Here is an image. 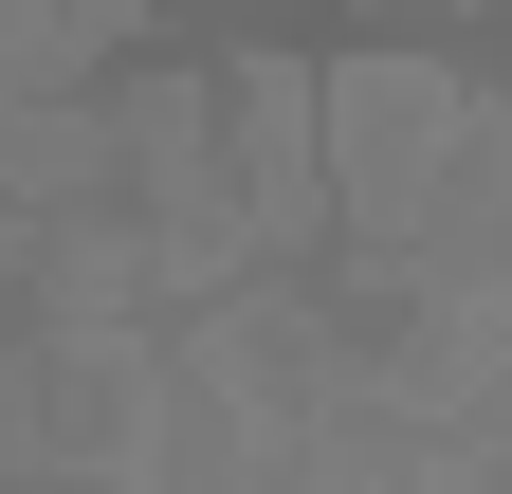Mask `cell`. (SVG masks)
I'll use <instances>...</instances> for the list:
<instances>
[{
    "label": "cell",
    "instance_id": "cell-1",
    "mask_svg": "<svg viewBox=\"0 0 512 494\" xmlns=\"http://www.w3.org/2000/svg\"><path fill=\"white\" fill-rule=\"evenodd\" d=\"M458 129H476V74H439V55H348V74H311V147H330L348 257H403V238H421Z\"/></svg>",
    "mask_w": 512,
    "mask_h": 494
},
{
    "label": "cell",
    "instance_id": "cell-2",
    "mask_svg": "<svg viewBox=\"0 0 512 494\" xmlns=\"http://www.w3.org/2000/svg\"><path fill=\"white\" fill-rule=\"evenodd\" d=\"M220 183H238V238H256V275L275 257H311V238H330V147H311V74L293 55H238L220 74Z\"/></svg>",
    "mask_w": 512,
    "mask_h": 494
},
{
    "label": "cell",
    "instance_id": "cell-3",
    "mask_svg": "<svg viewBox=\"0 0 512 494\" xmlns=\"http://www.w3.org/2000/svg\"><path fill=\"white\" fill-rule=\"evenodd\" d=\"M128 55V0H0V92H92Z\"/></svg>",
    "mask_w": 512,
    "mask_h": 494
}]
</instances>
